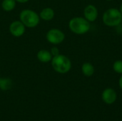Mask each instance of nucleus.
<instances>
[{"label":"nucleus","instance_id":"10","mask_svg":"<svg viewBox=\"0 0 122 121\" xmlns=\"http://www.w3.org/2000/svg\"><path fill=\"white\" fill-rule=\"evenodd\" d=\"M55 16V12L53 9L50 7L44 8L39 13L40 19L44 21H51L54 19Z\"/></svg>","mask_w":122,"mask_h":121},{"label":"nucleus","instance_id":"17","mask_svg":"<svg viewBox=\"0 0 122 121\" xmlns=\"http://www.w3.org/2000/svg\"><path fill=\"white\" fill-rule=\"evenodd\" d=\"M17 3H20V4H25L26 2H28L29 0H15Z\"/></svg>","mask_w":122,"mask_h":121},{"label":"nucleus","instance_id":"6","mask_svg":"<svg viewBox=\"0 0 122 121\" xmlns=\"http://www.w3.org/2000/svg\"><path fill=\"white\" fill-rule=\"evenodd\" d=\"M26 26L20 20H16L12 21L9 27V31L10 34L14 37L22 36L26 31Z\"/></svg>","mask_w":122,"mask_h":121},{"label":"nucleus","instance_id":"9","mask_svg":"<svg viewBox=\"0 0 122 121\" xmlns=\"http://www.w3.org/2000/svg\"><path fill=\"white\" fill-rule=\"evenodd\" d=\"M36 58L40 62L46 63L51 62L53 56H52L50 51H48L46 49H41L37 52Z\"/></svg>","mask_w":122,"mask_h":121},{"label":"nucleus","instance_id":"11","mask_svg":"<svg viewBox=\"0 0 122 121\" xmlns=\"http://www.w3.org/2000/svg\"><path fill=\"white\" fill-rule=\"evenodd\" d=\"M81 72L84 76L86 77H91L94 74L95 72L94 66L90 62H84L81 66Z\"/></svg>","mask_w":122,"mask_h":121},{"label":"nucleus","instance_id":"14","mask_svg":"<svg viewBox=\"0 0 122 121\" xmlns=\"http://www.w3.org/2000/svg\"><path fill=\"white\" fill-rule=\"evenodd\" d=\"M113 70L118 74H122V60H117L114 62Z\"/></svg>","mask_w":122,"mask_h":121},{"label":"nucleus","instance_id":"1","mask_svg":"<svg viewBox=\"0 0 122 121\" xmlns=\"http://www.w3.org/2000/svg\"><path fill=\"white\" fill-rule=\"evenodd\" d=\"M68 26L70 31L76 35H84L89 32L91 28L90 22L81 16H75L71 19Z\"/></svg>","mask_w":122,"mask_h":121},{"label":"nucleus","instance_id":"15","mask_svg":"<svg viewBox=\"0 0 122 121\" xmlns=\"http://www.w3.org/2000/svg\"><path fill=\"white\" fill-rule=\"evenodd\" d=\"M50 52H51V55H52L53 57H54V56H57V55H59V54H60V53H59V48L56 47V46H53V47H51V49H50Z\"/></svg>","mask_w":122,"mask_h":121},{"label":"nucleus","instance_id":"12","mask_svg":"<svg viewBox=\"0 0 122 121\" xmlns=\"http://www.w3.org/2000/svg\"><path fill=\"white\" fill-rule=\"evenodd\" d=\"M16 5L15 0H3L1 2V8L4 11L9 12L13 11Z\"/></svg>","mask_w":122,"mask_h":121},{"label":"nucleus","instance_id":"3","mask_svg":"<svg viewBox=\"0 0 122 121\" xmlns=\"http://www.w3.org/2000/svg\"><path fill=\"white\" fill-rule=\"evenodd\" d=\"M103 23L109 27H116L122 24V14L119 9L110 8L107 9L102 15Z\"/></svg>","mask_w":122,"mask_h":121},{"label":"nucleus","instance_id":"19","mask_svg":"<svg viewBox=\"0 0 122 121\" xmlns=\"http://www.w3.org/2000/svg\"><path fill=\"white\" fill-rule=\"evenodd\" d=\"M106 1H112V0H106Z\"/></svg>","mask_w":122,"mask_h":121},{"label":"nucleus","instance_id":"4","mask_svg":"<svg viewBox=\"0 0 122 121\" xmlns=\"http://www.w3.org/2000/svg\"><path fill=\"white\" fill-rule=\"evenodd\" d=\"M19 20L27 28H34L37 26L40 21L39 14L32 9H26L19 14Z\"/></svg>","mask_w":122,"mask_h":121},{"label":"nucleus","instance_id":"5","mask_svg":"<svg viewBox=\"0 0 122 121\" xmlns=\"http://www.w3.org/2000/svg\"><path fill=\"white\" fill-rule=\"evenodd\" d=\"M46 39L47 41L54 46L61 44L65 39L64 33L56 28L49 29L46 34Z\"/></svg>","mask_w":122,"mask_h":121},{"label":"nucleus","instance_id":"7","mask_svg":"<svg viewBox=\"0 0 122 121\" xmlns=\"http://www.w3.org/2000/svg\"><path fill=\"white\" fill-rule=\"evenodd\" d=\"M102 98L106 104L112 105L114 103L117 99V91L112 88H107L102 92Z\"/></svg>","mask_w":122,"mask_h":121},{"label":"nucleus","instance_id":"18","mask_svg":"<svg viewBox=\"0 0 122 121\" xmlns=\"http://www.w3.org/2000/svg\"><path fill=\"white\" fill-rule=\"evenodd\" d=\"M119 10H120V11H121V13H122V3L121 4V5H120V8H119Z\"/></svg>","mask_w":122,"mask_h":121},{"label":"nucleus","instance_id":"16","mask_svg":"<svg viewBox=\"0 0 122 121\" xmlns=\"http://www.w3.org/2000/svg\"><path fill=\"white\" fill-rule=\"evenodd\" d=\"M119 88L122 90V74H121V76L119 79Z\"/></svg>","mask_w":122,"mask_h":121},{"label":"nucleus","instance_id":"8","mask_svg":"<svg viewBox=\"0 0 122 121\" xmlns=\"http://www.w3.org/2000/svg\"><path fill=\"white\" fill-rule=\"evenodd\" d=\"M99 16V11L97 6L94 4L87 5L84 9V17L89 22L95 21Z\"/></svg>","mask_w":122,"mask_h":121},{"label":"nucleus","instance_id":"13","mask_svg":"<svg viewBox=\"0 0 122 121\" xmlns=\"http://www.w3.org/2000/svg\"><path fill=\"white\" fill-rule=\"evenodd\" d=\"M13 83L11 79L9 78H0V89L2 91H9L11 88Z\"/></svg>","mask_w":122,"mask_h":121},{"label":"nucleus","instance_id":"20","mask_svg":"<svg viewBox=\"0 0 122 121\" xmlns=\"http://www.w3.org/2000/svg\"></svg>","mask_w":122,"mask_h":121},{"label":"nucleus","instance_id":"2","mask_svg":"<svg viewBox=\"0 0 122 121\" xmlns=\"http://www.w3.org/2000/svg\"><path fill=\"white\" fill-rule=\"evenodd\" d=\"M51 67L58 73L65 74L71 69V61L70 58L63 54L54 56L51 61Z\"/></svg>","mask_w":122,"mask_h":121}]
</instances>
